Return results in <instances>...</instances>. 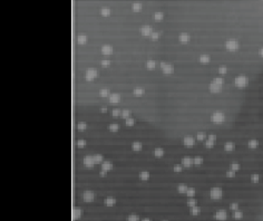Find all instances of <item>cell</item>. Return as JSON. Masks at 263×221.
I'll use <instances>...</instances> for the list:
<instances>
[{
	"instance_id": "obj_18",
	"label": "cell",
	"mask_w": 263,
	"mask_h": 221,
	"mask_svg": "<svg viewBox=\"0 0 263 221\" xmlns=\"http://www.w3.org/2000/svg\"><path fill=\"white\" fill-rule=\"evenodd\" d=\"M143 8L142 4L140 2H134L133 4H132V9H133V11H140Z\"/></svg>"
},
{
	"instance_id": "obj_49",
	"label": "cell",
	"mask_w": 263,
	"mask_h": 221,
	"mask_svg": "<svg viewBox=\"0 0 263 221\" xmlns=\"http://www.w3.org/2000/svg\"><path fill=\"white\" fill-rule=\"evenodd\" d=\"M102 110V112H103V113H105V112H106V110H106V108H105V107H103V108H102V110Z\"/></svg>"
},
{
	"instance_id": "obj_4",
	"label": "cell",
	"mask_w": 263,
	"mask_h": 221,
	"mask_svg": "<svg viewBox=\"0 0 263 221\" xmlns=\"http://www.w3.org/2000/svg\"><path fill=\"white\" fill-rule=\"evenodd\" d=\"M161 68H162V70H163V73H165V74H172L174 72V67L172 66V65L163 63V62L161 63Z\"/></svg>"
},
{
	"instance_id": "obj_28",
	"label": "cell",
	"mask_w": 263,
	"mask_h": 221,
	"mask_svg": "<svg viewBox=\"0 0 263 221\" xmlns=\"http://www.w3.org/2000/svg\"><path fill=\"white\" fill-rule=\"evenodd\" d=\"M93 158H94L95 164H98V163L103 162V155H100V154H95L94 156H93Z\"/></svg>"
},
{
	"instance_id": "obj_25",
	"label": "cell",
	"mask_w": 263,
	"mask_h": 221,
	"mask_svg": "<svg viewBox=\"0 0 263 221\" xmlns=\"http://www.w3.org/2000/svg\"><path fill=\"white\" fill-rule=\"evenodd\" d=\"M108 130H109V131H112V132H116V131H118V130H119V124H117V123H112V124H109Z\"/></svg>"
},
{
	"instance_id": "obj_35",
	"label": "cell",
	"mask_w": 263,
	"mask_h": 221,
	"mask_svg": "<svg viewBox=\"0 0 263 221\" xmlns=\"http://www.w3.org/2000/svg\"><path fill=\"white\" fill-rule=\"evenodd\" d=\"M134 123H135V120H134L133 117H128V118H126V125H127V126H133Z\"/></svg>"
},
{
	"instance_id": "obj_9",
	"label": "cell",
	"mask_w": 263,
	"mask_h": 221,
	"mask_svg": "<svg viewBox=\"0 0 263 221\" xmlns=\"http://www.w3.org/2000/svg\"><path fill=\"white\" fill-rule=\"evenodd\" d=\"M82 216H83V210L80 208L76 206V208L73 209V219L74 220L80 219V217H82Z\"/></svg>"
},
{
	"instance_id": "obj_27",
	"label": "cell",
	"mask_w": 263,
	"mask_h": 221,
	"mask_svg": "<svg viewBox=\"0 0 263 221\" xmlns=\"http://www.w3.org/2000/svg\"><path fill=\"white\" fill-rule=\"evenodd\" d=\"M200 62L203 64H206L210 62V56H207V55H201L200 56Z\"/></svg>"
},
{
	"instance_id": "obj_38",
	"label": "cell",
	"mask_w": 263,
	"mask_h": 221,
	"mask_svg": "<svg viewBox=\"0 0 263 221\" xmlns=\"http://www.w3.org/2000/svg\"><path fill=\"white\" fill-rule=\"evenodd\" d=\"M85 145H86V141H85V140H78V141H77V146H78V148H84Z\"/></svg>"
},
{
	"instance_id": "obj_32",
	"label": "cell",
	"mask_w": 263,
	"mask_h": 221,
	"mask_svg": "<svg viewBox=\"0 0 263 221\" xmlns=\"http://www.w3.org/2000/svg\"><path fill=\"white\" fill-rule=\"evenodd\" d=\"M155 66H156V63H155L154 60H148L147 63H146V67L148 69H153V68H155Z\"/></svg>"
},
{
	"instance_id": "obj_6",
	"label": "cell",
	"mask_w": 263,
	"mask_h": 221,
	"mask_svg": "<svg viewBox=\"0 0 263 221\" xmlns=\"http://www.w3.org/2000/svg\"><path fill=\"white\" fill-rule=\"evenodd\" d=\"M226 212L224 210H219L217 212H215L214 213V219H216V220H220V221H223V220H225L226 219Z\"/></svg>"
},
{
	"instance_id": "obj_42",
	"label": "cell",
	"mask_w": 263,
	"mask_h": 221,
	"mask_svg": "<svg viewBox=\"0 0 263 221\" xmlns=\"http://www.w3.org/2000/svg\"><path fill=\"white\" fill-rule=\"evenodd\" d=\"M118 115H122V110L118 108H114L113 110V116H118Z\"/></svg>"
},
{
	"instance_id": "obj_30",
	"label": "cell",
	"mask_w": 263,
	"mask_h": 221,
	"mask_svg": "<svg viewBox=\"0 0 263 221\" xmlns=\"http://www.w3.org/2000/svg\"><path fill=\"white\" fill-rule=\"evenodd\" d=\"M127 221H139V217L137 214H130L127 217Z\"/></svg>"
},
{
	"instance_id": "obj_7",
	"label": "cell",
	"mask_w": 263,
	"mask_h": 221,
	"mask_svg": "<svg viewBox=\"0 0 263 221\" xmlns=\"http://www.w3.org/2000/svg\"><path fill=\"white\" fill-rule=\"evenodd\" d=\"M83 163H84V165L87 166V168H93V166H94V164H95L94 158H93V156H89V155H87V156L84 158Z\"/></svg>"
},
{
	"instance_id": "obj_20",
	"label": "cell",
	"mask_w": 263,
	"mask_h": 221,
	"mask_svg": "<svg viewBox=\"0 0 263 221\" xmlns=\"http://www.w3.org/2000/svg\"><path fill=\"white\" fill-rule=\"evenodd\" d=\"M164 18V14L162 12V11H156V12H154V19L157 21L159 20H163Z\"/></svg>"
},
{
	"instance_id": "obj_50",
	"label": "cell",
	"mask_w": 263,
	"mask_h": 221,
	"mask_svg": "<svg viewBox=\"0 0 263 221\" xmlns=\"http://www.w3.org/2000/svg\"><path fill=\"white\" fill-rule=\"evenodd\" d=\"M142 221H150L149 219H148V218H145V219H143Z\"/></svg>"
},
{
	"instance_id": "obj_12",
	"label": "cell",
	"mask_w": 263,
	"mask_h": 221,
	"mask_svg": "<svg viewBox=\"0 0 263 221\" xmlns=\"http://www.w3.org/2000/svg\"><path fill=\"white\" fill-rule=\"evenodd\" d=\"M119 100H121V95L119 94L113 93V94L109 95V102L113 103V104H116V103H118Z\"/></svg>"
},
{
	"instance_id": "obj_48",
	"label": "cell",
	"mask_w": 263,
	"mask_h": 221,
	"mask_svg": "<svg viewBox=\"0 0 263 221\" xmlns=\"http://www.w3.org/2000/svg\"><path fill=\"white\" fill-rule=\"evenodd\" d=\"M100 175H102V176H104V175H106V171H105V170H102V171H100V173H99Z\"/></svg>"
},
{
	"instance_id": "obj_31",
	"label": "cell",
	"mask_w": 263,
	"mask_h": 221,
	"mask_svg": "<svg viewBox=\"0 0 263 221\" xmlns=\"http://www.w3.org/2000/svg\"><path fill=\"white\" fill-rule=\"evenodd\" d=\"M187 186H185V184H180V186H178V188H177V190H178V192H181V193H185L186 191H187Z\"/></svg>"
},
{
	"instance_id": "obj_34",
	"label": "cell",
	"mask_w": 263,
	"mask_h": 221,
	"mask_svg": "<svg viewBox=\"0 0 263 221\" xmlns=\"http://www.w3.org/2000/svg\"><path fill=\"white\" fill-rule=\"evenodd\" d=\"M86 127H87V125H86L85 122H79V123L77 124V128L79 130V131H84V130H86Z\"/></svg>"
},
{
	"instance_id": "obj_43",
	"label": "cell",
	"mask_w": 263,
	"mask_h": 221,
	"mask_svg": "<svg viewBox=\"0 0 263 221\" xmlns=\"http://www.w3.org/2000/svg\"><path fill=\"white\" fill-rule=\"evenodd\" d=\"M174 171H175V172H181L182 171V166L180 164H175V165H174Z\"/></svg>"
},
{
	"instance_id": "obj_21",
	"label": "cell",
	"mask_w": 263,
	"mask_h": 221,
	"mask_svg": "<svg viewBox=\"0 0 263 221\" xmlns=\"http://www.w3.org/2000/svg\"><path fill=\"white\" fill-rule=\"evenodd\" d=\"M139 178L140 180H143V181H146V180L149 179V172L147 171H143L139 173Z\"/></svg>"
},
{
	"instance_id": "obj_45",
	"label": "cell",
	"mask_w": 263,
	"mask_h": 221,
	"mask_svg": "<svg viewBox=\"0 0 263 221\" xmlns=\"http://www.w3.org/2000/svg\"><path fill=\"white\" fill-rule=\"evenodd\" d=\"M109 64H111V62H108V60H102V62H100V65H102V66H104V67L109 66Z\"/></svg>"
},
{
	"instance_id": "obj_22",
	"label": "cell",
	"mask_w": 263,
	"mask_h": 221,
	"mask_svg": "<svg viewBox=\"0 0 263 221\" xmlns=\"http://www.w3.org/2000/svg\"><path fill=\"white\" fill-rule=\"evenodd\" d=\"M188 40H190V36L187 35V34H181L180 35V42H187Z\"/></svg>"
},
{
	"instance_id": "obj_2",
	"label": "cell",
	"mask_w": 263,
	"mask_h": 221,
	"mask_svg": "<svg viewBox=\"0 0 263 221\" xmlns=\"http://www.w3.org/2000/svg\"><path fill=\"white\" fill-rule=\"evenodd\" d=\"M94 198L95 194L93 191H85L83 193V200L85 202H92V201H94Z\"/></svg>"
},
{
	"instance_id": "obj_29",
	"label": "cell",
	"mask_w": 263,
	"mask_h": 221,
	"mask_svg": "<svg viewBox=\"0 0 263 221\" xmlns=\"http://www.w3.org/2000/svg\"><path fill=\"white\" fill-rule=\"evenodd\" d=\"M133 93H134V94H135V95H138V96H140V95H143V94H144V90H143V88H140V87L134 88Z\"/></svg>"
},
{
	"instance_id": "obj_16",
	"label": "cell",
	"mask_w": 263,
	"mask_h": 221,
	"mask_svg": "<svg viewBox=\"0 0 263 221\" xmlns=\"http://www.w3.org/2000/svg\"><path fill=\"white\" fill-rule=\"evenodd\" d=\"M184 144L186 146H192L194 144V138L192 136H186V138H184Z\"/></svg>"
},
{
	"instance_id": "obj_47",
	"label": "cell",
	"mask_w": 263,
	"mask_h": 221,
	"mask_svg": "<svg viewBox=\"0 0 263 221\" xmlns=\"http://www.w3.org/2000/svg\"><path fill=\"white\" fill-rule=\"evenodd\" d=\"M219 70H220V73H221V74H224V73H226V68H225V67H220V69H219Z\"/></svg>"
},
{
	"instance_id": "obj_10",
	"label": "cell",
	"mask_w": 263,
	"mask_h": 221,
	"mask_svg": "<svg viewBox=\"0 0 263 221\" xmlns=\"http://www.w3.org/2000/svg\"><path fill=\"white\" fill-rule=\"evenodd\" d=\"M140 32H142L143 36H150L154 32H153L150 26H143V27L140 28Z\"/></svg>"
},
{
	"instance_id": "obj_19",
	"label": "cell",
	"mask_w": 263,
	"mask_h": 221,
	"mask_svg": "<svg viewBox=\"0 0 263 221\" xmlns=\"http://www.w3.org/2000/svg\"><path fill=\"white\" fill-rule=\"evenodd\" d=\"M154 155H155L156 158H161V156H163V155H164V150H163V148H155V150H154Z\"/></svg>"
},
{
	"instance_id": "obj_39",
	"label": "cell",
	"mask_w": 263,
	"mask_h": 221,
	"mask_svg": "<svg viewBox=\"0 0 263 221\" xmlns=\"http://www.w3.org/2000/svg\"><path fill=\"white\" fill-rule=\"evenodd\" d=\"M186 194H187L188 196H193L195 194V190L193 189V188H190V189H187V191H186Z\"/></svg>"
},
{
	"instance_id": "obj_41",
	"label": "cell",
	"mask_w": 263,
	"mask_h": 221,
	"mask_svg": "<svg viewBox=\"0 0 263 221\" xmlns=\"http://www.w3.org/2000/svg\"><path fill=\"white\" fill-rule=\"evenodd\" d=\"M158 37H159V34L158 32H154L150 35V38H152V40H157L158 39Z\"/></svg>"
},
{
	"instance_id": "obj_14",
	"label": "cell",
	"mask_w": 263,
	"mask_h": 221,
	"mask_svg": "<svg viewBox=\"0 0 263 221\" xmlns=\"http://www.w3.org/2000/svg\"><path fill=\"white\" fill-rule=\"evenodd\" d=\"M102 169L105 170V171L113 169V163L111 161H104V162H102Z\"/></svg>"
},
{
	"instance_id": "obj_26",
	"label": "cell",
	"mask_w": 263,
	"mask_h": 221,
	"mask_svg": "<svg viewBox=\"0 0 263 221\" xmlns=\"http://www.w3.org/2000/svg\"><path fill=\"white\" fill-rule=\"evenodd\" d=\"M100 15L103 16H109L111 15V9L107 8V7H104V8L100 9Z\"/></svg>"
},
{
	"instance_id": "obj_46",
	"label": "cell",
	"mask_w": 263,
	"mask_h": 221,
	"mask_svg": "<svg viewBox=\"0 0 263 221\" xmlns=\"http://www.w3.org/2000/svg\"><path fill=\"white\" fill-rule=\"evenodd\" d=\"M197 138H198V140H204V138H205V134L204 133H198L197 134Z\"/></svg>"
},
{
	"instance_id": "obj_15",
	"label": "cell",
	"mask_w": 263,
	"mask_h": 221,
	"mask_svg": "<svg viewBox=\"0 0 263 221\" xmlns=\"http://www.w3.org/2000/svg\"><path fill=\"white\" fill-rule=\"evenodd\" d=\"M142 148H143L142 143H140V142H137V141L133 142V144H132V148H133L134 151H136V152L140 151V150H142Z\"/></svg>"
},
{
	"instance_id": "obj_44",
	"label": "cell",
	"mask_w": 263,
	"mask_h": 221,
	"mask_svg": "<svg viewBox=\"0 0 263 221\" xmlns=\"http://www.w3.org/2000/svg\"><path fill=\"white\" fill-rule=\"evenodd\" d=\"M203 162V158H194V163L195 164H201Z\"/></svg>"
},
{
	"instance_id": "obj_40",
	"label": "cell",
	"mask_w": 263,
	"mask_h": 221,
	"mask_svg": "<svg viewBox=\"0 0 263 221\" xmlns=\"http://www.w3.org/2000/svg\"><path fill=\"white\" fill-rule=\"evenodd\" d=\"M200 211H201V209L198 208V206H193L192 208V213L194 216H197L198 213H200Z\"/></svg>"
},
{
	"instance_id": "obj_24",
	"label": "cell",
	"mask_w": 263,
	"mask_h": 221,
	"mask_svg": "<svg viewBox=\"0 0 263 221\" xmlns=\"http://www.w3.org/2000/svg\"><path fill=\"white\" fill-rule=\"evenodd\" d=\"M77 42H79V44H85L86 42H87V37H86V35H78L77 36Z\"/></svg>"
},
{
	"instance_id": "obj_37",
	"label": "cell",
	"mask_w": 263,
	"mask_h": 221,
	"mask_svg": "<svg viewBox=\"0 0 263 221\" xmlns=\"http://www.w3.org/2000/svg\"><path fill=\"white\" fill-rule=\"evenodd\" d=\"M195 204H196V200L195 199H188V201H187V206H195Z\"/></svg>"
},
{
	"instance_id": "obj_5",
	"label": "cell",
	"mask_w": 263,
	"mask_h": 221,
	"mask_svg": "<svg viewBox=\"0 0 263 221\" xmlns=\"http://www.w3.org/2000/svg\"><path fill=\"white\" fill-rule=\"evenodd\" d=\"M225 47L228 48L229 50H236L239 47V44L236 40H228L225 42Z\"/></svg>"
},
{
	"instance_id": "obj_17",
	"label": "cell",
	"mask_w": 263,
	"mask_h": 221,
	"mask_svg": "<svg viewBox=\"0 0 263 221\" xmlns=\"http://www.w3.org/2000/svg\"><path fill=\"white\" fill-rule=\"evenodd\" d=\"M182 163H183L185 166H191V165L194 163V160H192V158H184L183 160H182Z\"/></svg>"
},
{
	"instance_id": "obj_23",
	"label": "cell",
	"mask_w": 263,
	"mask_h": 221,
	"mask_svg": "<svg viewBox=\"0 0 263 221\" xmlns=\"http://www.w3.org/2000/svg\"><path fill=\"white\" fill-rule=\"evenodd\" d=\"M99 95L103 96V97H107V96L111 95V93H109L108 88H102V90H99Z\"/></svg>"
},
{
	"instance_id": "obj_1",
	"label": "cell",
	"mask_w": 263,
	"mask_h": 221,
	"mask_svg": "<svg viewBox=\"0 0 263 221\" xmlns=\"http://www.w3.org/2000/svg\"><path fill=\"white\" fill-rule=\"evenodd\" d=\"M97 75H98V73H97V70L95 68H88L87 70H86V74H85V77L88 79V80H92V79L96 78Z\"/></svg>"
},
{
	"instance_id": "obj_13",
	"label": "cell",
	"mask_w": 263,
	"mask_h": 221,
	"mask_svg": "<svg viewBox=\"0 0 263 221\" xmlns=\"http://www.w3.org/2000/svg\"><path fill=\"white\" fill-rule=\"evenodd\" d=\"M104 203H105V206H113L116 204V199L112 198V196H108V198L105 199Z\"/></svg>"
},
{
	"instance_id": "obj_11",
	"label": "cell",
	"mask_w": 263,
	"mask_h": 221,
	"mask_svg": "<svg viewBox=\"0 0 263 221\" xmlns=\"http://www.w3.org/2000/svg\"><path fill=\"white\" fill-rule=\"evenodd\" d=\"M100 52L104 55H112L113 54V47L109 46V45H104L100 48Z\"/></svg>"
},
{
	"instance_id": "obj_3",
	"label": "cell",
	"mask_w": 263,
	"mask_h": 221,
	"mask_svg": "<svg viewBox=\"0 0 263 221\" xmlns=\"http://www.w3.org/2000/svg\"><path fill=\"white\" fill-rule=\"evenodd\" d=\"M212 121L215 122V123H221V122H223L224 121V114L223 113H221V112H216V113H214L213 115H212Z\"/></svg>"
},
{
	"instance_id": "obj_8",
	"label": "cell",
	"mask_w": 263,
	"mask_h": 221,
	"mask_svg": "<svg viewBox=\"0 0 263 221\" xmlns=\"http://www.w3.org/2000/svg\"><path fill=\"white\" fill-rule=\"evenodd\" d=\"M222 196V189L213 188L211 190V198L212 199H220Z\"/></svg>"
},
{
	"instance_id": "obj_36",
	"label": "cell",
	"mask_w": 263,
	"mask_h": 221,
	"mask_svg": "<svg viewBox=\"0 0 263 221\" xmlns=\"http://www.w3.org/2000/svg\"><path fill=\"white\" fill-rule=\"evenodd\" d=\"M233 148H234V144H233V143L229 142V143H226V144H225V150H226V151H229V152H230V151H232Z\"/></svg>"
},
{
	"instance_id": "obj_33",
	"label": "cell",
	"mask_w": 263,
	"mask_h": 221,
	"mask_svg": "<svg viewBox=\"0 0 263 221\" xmlns=\"http://www.w3.org/2000/svg\"><path fill=\"white\" fill-rule=\"evenodd\" d=\"M130 115H131V110H122V117H123V118H128Z\"/></svg>"
}]
</instances>
